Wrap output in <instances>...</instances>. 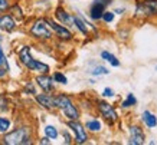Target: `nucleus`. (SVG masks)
<instances>
[{"label":"nucleus","instance_id":"f257e3e1","mask_svg":"<svg viewBox=\"0 0 157 145\" xmlns=\"http://www.w3.org/2000/svg\"><path fill=\"white\" fill-rule=\"evenodd\" d=\"M2 142L5 145H28L32 144V136L30 129L28 126H19L13 131H9L3 134Z\"/></svg>","mask_w":157,"mask_h":145},{"label":"nucleus","instance_id":"f03ea898","mask_svg":"<svg viewBox=\"0 0 157 145\" xmlns=\"http://www.w3.org/2000/svg\"><path fill=\"white\" fill-rule=\"evenodd\" d=\"M53 99H55V108L61 109L62 113L67 117L68 121H75V119H79V109L76 108V105L72 102V99L68 96V95L59 94V95H53Z\"/></svg>","mask_w":157,"mask_h":145},{"label":"nucleus","instance_id":"7ed1b4c3","mask_svg":"<svg viewBox=\"0 0 157 145\" xmlns=\"http://www.w3.org/2000/svg\"><path fill=\"white\" fill-rule=\"evenodd\" d=\"M29 33H30L32 38L38 39V40H51L53 36L52 29H51V26H49L46 19L35 20L33 24L29 29Z\"/></svg>","mask_w":157,"mask_h":145},{"label":"nucleus","instance_id":"20e7f679","mask_svg":"<svg viewBox=\"0 0 157 145\" xmlns=\"http://www.w3.org/2000/svg\"><path fill=\"white\" fill-rule=\"evenodd\" d=\"M97 108H98V112L101 113V117L104 118L109 125H113L118 119V113H117L115 108L111 103L105 102V101H98L97 102Z\"/></svg>","mask_w":157,"mask_h":145},{"label":"nucleus","instance_id":"39448f33","mask_svg":"<svg viewBox=\"0 0 157 145\" xmlns=\"http://www.w3.org/2000/svg\"><path fill=\"white\" fill-rule=\"evenodd\" d=\"M67 125H68V128L74 132V138H75L76 144L81 145V144H85L86 141H88V134H86L85 126L82 125L78 119H75V121H68Z\"/></svg>","mask_w":157,"mask_h":145},{"label":"nucleus","instance_id":"423d86ee","mask_svg":"<svg viewBox=\"0 0 157 145\" xmlns=\"http://www.w3.org/2000/svg\"><path fill=\"white\" fill-rule=\"evenodd\" d=\"M46 20H48V23H49V26H51V29H52V32L55 33L61 40H72L74 35H72V32L69 30V28L63 26V24L56 22V20H52V19H46Z\"/></svg>","mask_w":157,"mask_h":145},{"label":"nucleus","instance_id":"0eeeda50","mask_svg":"<svg viewBox=\"0 0 157 145\" xmlns=\"http://www.w3.org/2000/svg\"><path fill=\"white\" fill-rule=\"evenodd\" d=\"M136 13L138 16H156L157 14V0H143L137 5Z\"/></svg>","mask_w":157,"mask_h":145},{"label":"nucleus","instance_id":"6e6552de","mask_svg":"<svg viewBox=\"0 0 157 145\" xmlns=\"http://www.w3.org/2000/svg\"><path fill=\"white\" fill-rule=\"evenodd\" d=\"M35 101H36L43 109H48V111L56 109V108H55V99H53V95H51L49 92L36 94L35 95Z\"/></svg>","mask_w":157,"mask_h":145},{"label":"nucleus","instance_id":"1a4fd4ad","mask_svg":"<svg viewBox=\"0 0 157 145\" xmlns=\"http://www.w3.org/2000/svg\"><path fill=\"white\" fill-rule=\"evenodd\" d=\"M35 82L43 92H52L53 91V78L49 76V73H39L35 78Z\"/></svg>","mask_w":157,"mask_h":145},{"label":"nucleus","instance_id":"9d476101","mask_svg":"<svg viewBox=\"0 0 157 145\" xmlns=\"http://www.w3.org/2000/svg\"><path fill=\"white\" fill-rule=\"evenodd\" d=\"M55 19H56V22L62 23L67 28H72L74 26V14L68 13L63 7H58L55 10Z\"/></svg>","mask_w":157,"mask_h":145},{"label":"nucleus","instance_id":"9b49d317","mask_svg":"<svg viewBox=\"0 0 157 145\" xmlns=\"http://www.w3.org/2000/svg\"><path fill=\"white\" fill-rule=\"evenodd\" d=\"M17 23L12 14H2L0 16V32L12 33L16 29Z\"/></svg>","mask_w":157,"mask_h":145},{"label":"nucleus","instance_id":"f8f14e48","mask_svg":"<svg viewBox=\"0 0 157 145\" xmlns=\"http://www.w3.org/2000/svg\"><path fill=\"white\" fill-rule=\"evenodd\" d=\"M23 66L28 70H30V72H38V73H49V70H51L49 65H46V63H43L40 61H36L33 58L28 63H25Z\"/></svg>","mask_w":157,"mask_h":145},{"label":"nucleus","instance_id":"ddd939ff","mask_svg":"<svg viewBox=\"0 0 157 145\" xmlns=\"http://www.w3.org/2000/svg\"><path fill=\"white\" fill-rule=\"evenodd\" d=\"M144 132L143 129L137 125H131L130 126V144L133 145H143L144 144Z\"/></svg>","mask_w":157,"mask_h":145},{"label":"nucleus","instance_id":"4468645a","mask_svg":"<svg viewBox=\"0 0 157 145\" xmlns=\"http://www.w3.org/2000/svg\"><path fill=\"white\" fill-rule=\"evenodd\" d=\"M74 26H75V28L78 29V30H79L84 36H88L90 29L95 30V28H94L91 23H88V22H86V19H84L82 16H74Z\"/></svg>","mask_w":157,"mask_h":145},{"label":"nucleus","instance_id":"2eb2a0df","mask_svg":"<svg viewBox=\"0 0 157 145\" xmlns=\"http://www.w3.org/2000/svg\"><path fill=\"white\" fill-rule=\"evenodd\" d=\"M104 12H105V6L94 2L90 9V17L92 20H100L101 17H102V13H104Z\"/></svg>","mask_w":157,"mask_h":145},{"label":"nucleus","instance_id":"dca6fc26","mask_svg":"<svg viewBox=\"0 0 157 145\" xmlns=\"http://www.w3.org/2000/svg\"><path fill=\"white\" fill-rule=\"evenodd\" d=\"M143 122L148 128H156L157 126V118L156 115H153L150 111H144L143 112Z\"/></svg>","mask_w":157,"mask_h":145},{"label":"nucleus","instance_id":"f3484780","mask_svg":"<svg viewBox=\"0 0 157 145\" xmlns=\"http://www.w3.org/2000/svg\"><path fill=\"white\" fill-rule=\"evenodd\" d=\"M32 59V55H30V46H22V49L19 50V61L22 65L28 63L29 61Z\"/></svg>","mask_w":157,"mask_h":145},{"label":"nucleus","instance_id":"a211bd4d","mask_svg":"<svg viewBox=\"0 0 157 145\" xmlns=\"http://www.w3.org/2000/svg\"><path fill=\"white\" fill-rule=\"evenodd\" d=\"M85 128L90 132H100L102 129V125H101V122L98 119H88L85 122Z\"/></svg>","mask_w":157,"mask_h":145},{"label":"nucleus","instance_id":"6ab92c4d","mask_svg":"<svg viewBox=\"0 0 157 145\" xmlns=\"http://www.w3.org/2000/svg\"><path fill=\"white\" fill-rule=\"evenodd\" d=\"M101 58H102L104 61L108 62L111 66H120V61L113 55V53H109V52H107V50L101 52Z\"/></svg>","mask_w":157,"mask_h":145},{"label":"nucleus","instance_id":"aec40b11","mask_svg":"<svg viewBox=\"0 0 157 145\" xmlns=\"http://www.w3.org/2000/svg\"><path fill=\"white\" fill-rule=\"evenodd\" d=\"M43 131H45V136H48L51 141L56 139L58 136H59V132H58L56 126H53V125H46L43 128Z\"/></svg>","mask_w":157,"mask_h":145},{"label":"nucleus","instance_id":"412c9836","mask_svg":"<svg viewBox=\"0 0 157 145\" xmlns=\"http://www.w3.org/2000/svg\"><path fill=\"white\" fill-rule=\"evenodd\" d=\"M12 128V121L7 117H0V134H6Z\"/></svg>","mask_w":157,"mask_h":145},{"label":"nucleus","instance_id":"4be33fe9","mask_svg":"<svg viewBox=\"0 0 157 145\" xmlns=\"http://www.w3.org/2000/svg\"><path fill=\"white\" fill-rule=\"evenodd\" d=\"M0 68H5L6 70H10L9 62H7V58H6L5 52H3V47H2V42H0Z\"/></svg>","mask_w":157,"mask_h":145},{"label":"nucleus","instance_id":"5701e85b","mask_svg":"<svg viewBox=\"0 0 157 145\" xmlns=\"http://www.w3.org/2000/svg\"><path fill=\"white\" fill-rule=\"evenodd\" d=\"M53 82H56V84H61V85H67L68 84V78L62 72H55L53 73Z\"/></svg>","mask_w":157,"mask_h":145},{"label":"nucleus","instance_id":"b1692460","mask_svg":"<svg viewBox=\"0 0 157 145\" xmlns=\"http://www.w3.org/2000/svg\"><path fill=\"white\" fill-rule=\"evenodd\" d=\"M136 103H137L136 96H134L133 94H128V95H127V98H125V101L121 103V106H123V108H130V106H134Z\"/></svg>","mask_w":157,"mask_h":145},{"label":"nucleus","instance_id":"393cba45","mask_svg":"<svg viewBox=\"0 0 157 145\" xmlns=\"http://www.w3.org/2000/svg\"><path fill=\"white\" fill-rule=\"evenodd\" d=\"M109 70L105 68V66H95L94 69L91 70V75L94 76H101V75H108Z\"/></svg>","mask_w":157,"mask_h":145},{"label":"nucleus","instance_id":"a878e982","mask_svg":"<svg viewBox=\"0 0 157 145\" xmlns=\"http://www.w3.org/2000/svg\"><path fill=\"white\" fill-rule=\"evenodd\" d=\"M9 109V101L5 94H0V112H6Z\"/></svg>","mask_w":157,"mask_h":145},{"label":"nucleus","instance_id":"bb28decb","mask_svg":"<svg viewBox=\"0 0 157 145\" xmlns=\"http://www.w3.org/2000/svg\"><path fill=\"white\" fill-rule=\"evenodd\" d=\"M25 94L36 95V88H35V85L32 84V82H28V84L25 85Z\"/></svg>","mask_w":157,"mask_h":145},{"label":"nucleus","instance_id":"cd10ccee","mask_svg":"<svg viewBox=\"0 0 157 145\" xmlns=\"http://www.w3.org/2000/svg\"><path fill=\"white\" fill-rule=\"evenodd\" d=\"M101 19L104 20L105 23H111L113 20H114V12H107L105 10L104 13H102V17Z\"/></svg>","mask_w":157,"mask_h":145},{"label":"nucleus","instance_id":"c85d7f7f","mask_svg":"<svg viewBox=\"0 0 157 145\" xmlns=\"http://www.w3.org/2000/svg\"><path fill=\"white\" fill-rule=\"evenodd\" d=\"M10 9V2L9 0H0V12H6Z\"/></svg>","mask_w":157,"mask_h":145},{"label":"nucleus","instance_id":"c756f323","mask_svg":"<svg viewBox=\"0 0 157 145\" xmlns=\"http://www.w3.org/2000/svg\"><path fill=\"white\" fill-rule=\"evenodd\" d=\"M114 95H115L114 91H113L111 88H105L104 91H102V96H104V98H113Z\"/></svg>","mask_w":157,"mask_h":145},{"label":"nucleus","instance_id":"7c9ffc66","mask_svg":"<svg viewBox=\"0 0 157 145\" xmlns=\"http://www.w3.org/2000/svg\"><path fill=\"white\" fill-rule=\"evenodd\" d=\"M62 136L65 138V144H72V136L69 135V132L65 129V131H62Z\"/></svg>","mask_w":157,"mask_h":145},{"label":"nucleus","instance_id":"2f4dec72","mask_svg":"<svg viewBox=\"0 0 157 145\" xmlns=\"http://www.w3.org/2000/svg\"><path fill=\"white\" fill-rule=\"evenodd\" d=\"M94 2H95V3H100V5H102V6H105V7L111 3V0H94Z\"/></svg>","mask_w":157,"mask_h":145},{"label":"nucleus","instance_id":"473e14b6","mask_svg":"<svg viewBox=\"0 0 157 145\" xmlns=\"http://www.w3.org/2000/svg\"><path fill=\"white\" fill-rule=\"evenodd\" d=\"M42 145H46V144H51V139H49L48 136H43V138H40V141H39Z\"/></svg>","mask_w":157,"mask_h":145},{"label":"nucleus","instance_id":"72a5a7b5","mask_svg":"<svg viewBox=\"0 0 157 145\" xmlns=\"http://www.w3.org/2000/svg\"><path fill=\"white\" fill-rule=\"evenodd\" d=\"M7 72H9V70H6L5 68H0V78H5V76L7 75Z\"/></svg>","mask_w":157,"mask_h":145},{"label":"nucleus","instance_id":"f704fd0d","mask_svg":"<svg viewBox=\"0 0 157 145\" xmlns=\"http://www.w3.org/2000/svg\"><path fill=\"white\" fill-rule=\"evenodd\" d=\"M0 42H3V36H0Z\"/></svg>","mask_w":157,"mask_h":145}]
</instances>
